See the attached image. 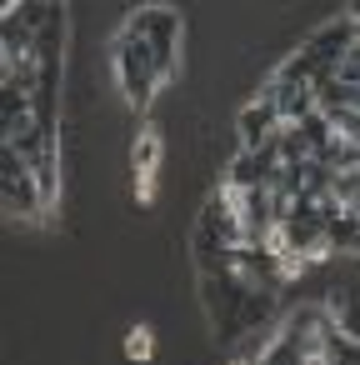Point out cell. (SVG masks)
Instances as JSON below:
<instances>
[{
	"label": "cell",
	"mask_w": 360,
	"mask_h": 365,
	"mask_svg": "<svg viewBox=\"0 0 360 365\" xmlns=\"http://www.w3.org/2000/svg\"><path fill=\"white\" fill-rule=\"evenodd\" d=\"M110 56H115V86H120V96H125V106L145 110V106L155 101V91L165 86L155 56H150L145 41H135L130 31H120V36L110 41Z\"/></svg>",
	"instance_id": "obj_1"
},
{
	"label": "cell",
	"mask_w": 360,
	"mask_h": 365,
	"mask_svg": "<svg viewBox=\"0 0 360 365\" xmlns=\"http://www.w3.org/2000/svg\"><path fill=\"white\" fill-rule=\"evenodd\" d=\"M125 31L135 41H145V51L160 66V76L175 81V71H180V16L170 6H140V11H130Z\"/></svg>",
	"instance_id": "obj_2"
},
{
	"label": "cell",
	"mask_w": 360,
	"mask_h": 365,
	"mask_svg": "<svg viewBox=\"0 0 360 365\" xmlns=\"http://www.w3.org/2000/svg\"><path fill=\"white\" fill-rule=\"evenodd\" d=\"M0 190H6V215L11 220H26V225L51 220L46 190H41V180H36V170H31L26 155H16V150L0 155Z\"/></svg>",
	"instance_id": "obj_3"
},
{
	"label": "cell",
	"mask_w": 360,
	"mask_h": 365,
	"mask_svg": "<svg viewBox=\"0 0 360 365\" xmlns=\"http://www.w3.org/2000/svg\"><path fill=\"white\" fill-rule=\"evenodd\" d=\"M155 170H160V130L145 125L130 140V180H135V205L155 200Z\"/></svg>",
	"instance_id": "obj_4"
},
{
	"label": "cell",
	"mask_w": 360,
	"mask_h": 365,
	"mask_svg": "<svg viewBox=\"0 0 360 365\" xmlns=\"http://www.w3.org/2000/svg\"><path fill=\"white\" fill-rule=\"evenodd\" d=\"M280 110L265 101V96H255L250 106H240V115H235V135H240V150H265L275 135H280Z\"/></svg>",
	"instance_id": "obj_5"
},
{
	"label": "cell",
	"mask_w": 360,
	"mask_h": 365,
	"mask_svg": "<svg viewBox=\"0 0 360 365\" xmlns=\"http://www.w3.org/2000/svg\"><path fill=\"white\" fill-rule=\"evenodd\" d=\"M155 355V335H150V325H130L125 330V360H150Z\"/></svg>",
	"instance_id": "obj_6"
},
{
	"label": "cell",
	"mask_w": 360,
	"mask_h": 365,
	"mask_svg": "<svg viewBox=\"0 0 360 365\" xmlns=\"http://www.w3.org/2000/svg\"><path fill=\"white\" fill-rule=\"evenodd\" d=\"M26 6H61V0H26Z\"/></svg>",
	"instance_id": "obj_7"
},
{
	"label": "cell",
	"mask_w": 360,
	"mask_h": 365,
	"mask_svg": "<svg viewBox=\"0 0 360 365\" xmlns=\"http://www.w3.org/2000/svg\"><path fill=\"white\" fill-rule=\"evenodd\" d=\"M350 16H355V21H360V0H350Z\"/></svg>",
	"instance_id": "obj_8"
}]
</instances>
